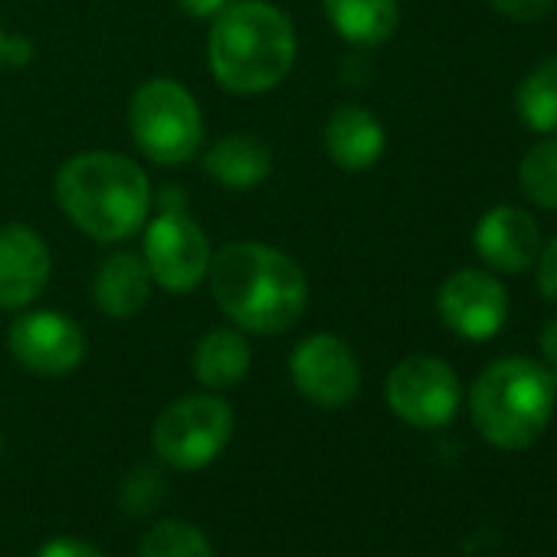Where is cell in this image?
<instances>
[{"mask_svg": "<svg viewBox=\"0 0 557 557\" xmlns=\"http://www.w3.org/2000/svg\"><path fill=\"white\" fill-rule=\"evenodd\" d=\"M207 275L220 312L252 335L289 332L309 306V283L299 262L265 243H226L210 259Z\"/></svg>", "mask_w": 557, "mask_h": 557, "instance_id": "obj_1", "label": "cell"}, {"mask_svg": "<svg viewBox=\"0 0 557 557\" xmlns=\"http://www.w3.org/2000/svg\"><path fill=\"white\" fill-rule=\"evenodd\" d=\"M296 53L293 21L265 0H230L207 37L210 73L233 96L275 89L293 73Z\"/></svg>", "mask_w": 557, "mask_h": 557, "instance_id": "obj_2", "label": "cell"}, {"mask_svg": "<svg viewBox=\"0 0 557 557\" xmlns=\"http://www.w3.org/2000/svg\"><path fill=\"white\" fill-rule=\"evenodd\" d=\"M57 203L99 243L135 236L151 210V184L145 171L119 151H83L57 171Z\"/></svg>", "mask_w": 557, "mask_h": 557, "instance_id": "obj_3", "label": "cell"}, {"mask_svg": "<svg viewBox=\"0 0 557 557\" xmlns=\"http://www.w3.org/2000/svg\"><path fill=\"white\" fill-rule=\"evenodd\" d=\"M557 400V377L531 358L492 361L469 391V413L485 443L515 453L541 440Z\"/></svg>", "mask_w": 557, "mask_h": 557, "instance_id": "obj_4", "label": "cell"}, {"mask_svg": "<svg viewBox=\"0 0 557 557\" xmlns=\"http://www.w3.org/2000/svg\"><path fill=\"white\" fill-rule=\"evenodd\" d=\"M128 132L145 158L164 168L187 164L203 141V119L177 79H148L128 106Z\"/></svg>", "mask_w": 557, "mask_h": 557, "instance_id": "obj_5", "label": "cell"}, {"mask_svg": "<svg viewBox=\"0 0 557 557\" xmlns=\"http://www.w3.org/2000/svg\"><path fill=\"white\" fill-rule=\"evenodd\" d=\"M233 436V410L213 394H190L174 400L154 420V449L174 469H203L210 466Z\"/></svg>", "mask_w": 557, "mask_h": 557, "instance_id": "obj_6", "label": "cell"}, {"mask_svg": "<svg viewBox=\"0 0 557 557\" xmlns=\"http://www.w3.org/2000/svg\"><path fill=\"white\" fill-rule=\"evenodd\" d=\"M141 259L164 293L184 296L207 278L213 256L207 233L184 210H161L145 233Z\"/></svg>", "mask_w": 557, "mask_h": 557, "instance_id": "obj_7", "label": "cell"}, {"mask_svg": "<svg viewBox=\"0 0 557 557\" xmlns=\"http://www.w3.org/2000/svg\"><path fill=\"white\" fill-rule=\"evenodd\" d=\"M387 407L417 430H440L459 413L462 387L456 371L430 355L400 361L387 377Z\"/></svg>", "mask_w": 557, "mask_h": 557, "instance_id": "obj_8", "label": "cell"}, {"mask_svg": "<svg viewBox=\"0 0 557 557\" xmlns=\"http://www.w3.org/2000/svg\"><path fill=\"white\" fill-rule=\"evenodd\" d=\"M440 319L449 332L466 342H488L505 329L508 319V293L492 272L459 269L440 286L436 296Z\"/></svg>", "mask_w": 557, "mask_h": 557, "instance_id": "obj_9", "label": "cell"}, {"mask_svg": "<svg viewBox=\"0 0 557 557\" xmlns=\"http://www.w3.org/2000/svg\"><path fill=\"white\" fill-rule=\"evenodd\" d=\"M289 371L299 394L329 410L351 404L361 387V368L355 351L338 335H325V332L306 338L293 351Z\"/></svg>", "mask_w": 557, "mask_h": 557, "instance_id": "obj_10", "label": "cell"}, {"mask_svg": "<svg viewBox=\"0 0 557 557\" xmlns=\"http://www.w3.org/2000/svg\"><path fill=\"white\" fill-rule=\"evenodd\" d=\"M11 351L27 371L60 377L86 358V335L63 312H27L11 325Z\"/></svg>", "mask_w": 557, "mask_h": 557, "instance_id": "obj_11", "label": "cell"}, {"mask_svg": "<svg viewBox=\"0 0 557 557\" xmlns=\"http://www.w3.org/2000/svg\"><path fill=\"white\" fill-rule=\"evenodd\" d=\"M50 249L24 223L0 226V309H27L50 283Z\"/></svg>", "mask_w": 557, "mask_h": 557, "instance_id": "obj_12", "label": "cell"}, {"mask_svg": "<svg viewBox=\"0 0 557 557\" xmlns=\"http://www.w3.org/2000/svg\"><path fill=\"white\" fill-rule=\"evenodd\" d=\"M475 252L479 259L495 269L518 275L531 269L541 256V226L534 223L531 213L511 203H498L482 213L475 223Z\"/></svg>", "mask_w": 557, "mask_h": 557, "instance_id": "obj_13", "label": "cell"}, {"mask_svg": "<svg viewBox=\"0 0 557 557\" xmlns=\"http://www.w3.org/2000/svg\"><path fill=\"white\" fill-rule=\"evenodd\" d=\"M384 125L361 106H338L325 125V148L345 171H368L384 154Z\"/></svg>", "mask_w": 557, "mask_h": 557, "instance_id": "obj_14", "label": "cell"}, {"mask_svg": "<svg viewBox=\"0 0 557 557\" xmlns=\"http://www.w3.org/2000/svg\"><path fill=\"white\" fill-rule=\"evenodd\" d=\"M151 272L141 256L135 252H115L109 256L96 272V306L109 319H132L145 309L151 296Z\"/></svg>", "mask_w": 557, "mask_h": 557, "instance_id": "obj_15", "label": "cell"}, {"mask_svg": "<svg viewBox=\"0 0 557 557\" xmlns=\"http://www.w3.org/2000/svg\"><path fill=\"white\" fill-rule=\"evenodd\" d=\"M203 171L226 190H252L269 177L272 151L252 135H226L207 151Z\"/></svg>", "mask_w": 557, "mask_h": 557, "instance_id": "obj_16", "label": "cell"}, {"mask_svg": "<svg viewBox=\"0 0 557 557\" xmlns=\"http://www.w3.org/2000/svg\"><path fill=\"white\" fill-rule=\"evenodd\" d=\"M335 34L355 47H381L400 24L397 0H325Z\"/></svg>", "mask_w": 557, "mask_h": 557, "instance_id": "obj_17", "label": "cell"}, {"mask_svg": "<svg viewBox=\"0 0 557 557\" xmlns=\"http://www.w3.org/2000/svg\"><path fill=\"white\" fill-rule=\"evenodd\" d=\"M249 364H252V355H249L246 338L230 329L203 335L194 348V374L200 384L213 391L236 387L249 374Z\"/></svg>", "mask_w": 557, "mask_h": 557, "instance_id": "obj_18", "label": "cell"}, {"mask_svg": "<svg viewBox=\"0 0 557 557\" xmlns=\"http://www.w3.org/2000/svg\"><path fill=\"white\" fill-rule=\"evenodd\" d=\"M521 122L537 135H557V57L541 60L515 96Z\"/></svg>", "mask_w": 557, "mask_h": 557, "instance_id": "obj_19", "label": "cell"}, {"mask_svg": "<svg viewBox=\"0 0 557 557\" xmlns=\"http://www.w3.org/2000/svg\"><path fill=\"white\" fill-rule=\"evenodd\" d=\"M518 181L531 203L557 210V138H541L528 148L518 168Z\"/></svg>", "mask_w": 557, "mask_h": 557, "instance_id": "obj_20", "label": "cell"}, {"mask_svg": "<svg viewBox=\"0 0 557 557\" xmlns=\"http://www.w3.org/2000/svg\"><path fill=\"white\" fill-rule=\"evenodd\" d=\"M138 557H216V554L200 528L187 521H161L145 534Z\"/></svg>", "mask_w": 557, "mask_h": 557, "instance_id": "obj_21", "label": "cell"}, {"mask_svg": "<svg viewBox=\"0 0 557 557\" xmlns=\"http://www.w3.org/2000/svg\"><path fill=\"white\" fill-rule=\"evenodd\" d=\"M488 4L511 21H537L554 11L557 0H488Z\"/></svg>", "mask_w": 557, "mask_h": 557, "instance_id": "obj_22", "label": "cell"}, {"mask_svg": "<svg viewBox=\"0 0 557 557\" xmlns=\"http://www.w3.org/2000/svg\"><path fill=\"white\" fill-rule=\"evenodd\" d=\"M534 265H537V289L550 302H557V236L547 246H541V256Z\"/></svg>", "mask_w": 557, "mask_h": 557, "instance_id": "obj_23", "label": "cell"}, {"mask_svg": "<svg viewBox=\"0 0 557 557\" xmlns=\"http://www.w3.org/2000/svg\"><path fill=\"white\" fill-rule=\"evenodd\" d=\"M37 557H102V550L79 537H53L44 544V550Z\"/></svg>", "mask_w": 557, "mask_h": 557, "instance_id": "obj_24", "label": "cell"}, {"mask_svg": "<svg viewBox=\"0 0 557 557\" xmlns=\"http://www.w3.org/2000/svg\"><path fill=\"white\" fill-rule=\"evenodd\" d=\"M34 57V47L21 37H8L0 30V66L4 63H27Z\"/></svg>", "mask_w": 557, "mask_h": 557, "instance_id": "obj_25", "label": "cell"}, {"mask_svg": "<svg viewBox=\"0 0 557 557\" xmlns=\"http://www.w3.org/2000/svg\"><path fill=\"white\" fill-rule=\"evenodd\" d=\"M541 355H544V364L550 368V374L557 377V315L541 329Z\"/></svg>", "mask_w": 557, "mask_h": 557, "instance_id": "obj_26", "label": "cell"}, {"mask_svg": "<svg viewBox=\"0 0 557 557\" xmlns=\"http://www.w3.org/2000/svg\"><path fill=\"white\" fill-rule=\"evenodd\" d=\"M230 0H177V8L190 17H216Z\"/></svg>", "mask_w": 557, "mask_h": 557, "instance_id": "obj_27", "label": "cell"}, {"mask_svg": "<svg viewBox=\"0 0 557 557\" xmlns=\"http://www.w3.org/2000/svg\"><path fill=\"white\" fill-rule=\"evenodd\" d=\"M0 449H4V440H0Z\"/></svg>", "mask_w": 557, "mask_h": 557, "instance_id": "obj_28", "label": "cell"}]
</instances>
